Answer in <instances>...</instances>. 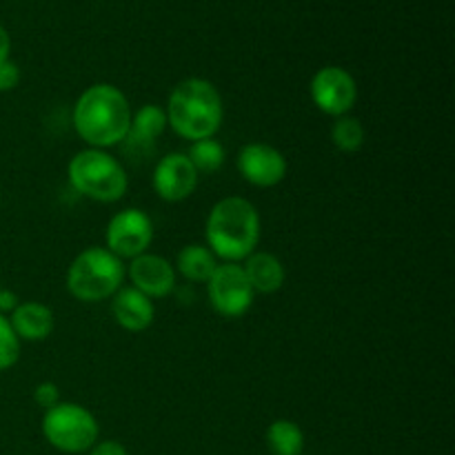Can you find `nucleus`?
<instances>
[{"label": "nucleus", "instance_id": "1", "mask_svg": "<svg viewBox=\"0 0 455 455\" xmlns=\"http://www.w3.org/2000/svg\"><path fill=\"white\" fill-rule=\"evenodd\" d=\"M133 109L116 84L98 83L84 89L71 111L76 133L92 149H109L124 142Z\"/></svg>", "mask_w": 455, "mask_h": 455}, {"label": "nucleus", "instance_id": "2", "mask_svg": "<svg viewBox=\"0 0 455 455\" xmlns=\"http://www.w3.org/2000/svg\"><path fill=\"white\" fill-rule=\"evenodd\" d=\"M260 213L243 196L218 200L204 222V238L222 262H243L260 243Z\"/></svg>", "mask_w": 455, "mask_h": 455}, {"label": "nucleus", "instance_id": "3", "mask_svg": "<svg viewBox=\"0 0 455 455\" xmlns=\"http://www.w3.org/2000/svg\"><path fill=\"white\" fill-rule=\"evenodd\" d=\"M167 123L185 140L213 138L225 118V105L216 84L204 78L180 80L167 98Z\"/></svg>", "mask_w": 455, "mask_h": 455}, {"label": "nucleus", "instance_id": "4", "mask_svg": "<svg viewBox=\"0 0 455 455\" xmlns=\"http://www.w3.org/2000/svg\"><path fill=\"white\" fill-rule=\"evenodd\" d=\"M127 267L107 247H89L67 269V291L80 302L109 300L123 287Z\"/></svg>", "mask_w": 455, "mask_h": 455}, {"label": "nucleus", "instance_id": "5", "mask_svg": "<svg viewBox=\"0 0 455 455\" xmlns=\"http://www.w3.org/2000/svg\"><path fill=\"white\" fill-rule=\"evenodd\" d=\"M69 182L83 198L93 203H118L129 189V176L123 163L105 149L78 151L69 160Z\"/></svg>", "mask_w": 455, "mask_h": 455}, {"label": "nucleus", "instance_id": "6", "mask_svg": "<svg viewBox=\"0 0 455 455\" xmlns=\"http://www.w3.org/2000/svg\"><path fill=\"white\" fill-rule=\"evenodd\" d=\"M43 435L53 449L62 453L89 451L98 443L96 416L87 407L76 403H58L43 416Z\"/></svg>", "mask_w": 455, "mask_h": 455}, {"label": "nucleus", "instance_id": "7", "mask_svg": "<svg viewBox=\"0 0 455 455\" xmlns=\"http://www.w3.org/2000/svg\"><path fill=\"white\" fill-rule=\"evenodd\" d=\"M207 296L213 311L222 318H243L256 300L240 262H220L207 283Z\"/></svg>", "mask_w": 455, "mask_h": 455}, {"label": "nucleus", "instance_id": "8", "mask_svg": "<svg viewBox=\"0 0 455 455\" xmlns=\"http://www.w3.org/2000/svg\"><path fill=\"white\" fill-rule=\"evenodd\" d=\"M105 243L120 260H133L149 251L154 243V222L142 209L129 207L111 216L105 231Z\"/></svg>", "mask_w": 455, "mask_h": 455}, {"label": "nucleus", "instance_id": "9", "mask_svg": "<svg viewBox=\"0 0 455 455\" xmlns=\"http://www.w3.org/2000/svg\"><path fill=\"white\" fill-rule=\"evenodd\" d=\"M309 93L314 105L323 114L340 118L354 109L355 100H358V84L349 71L329 65L315 71L309 84Z\"/></svg>", "mask_w": 455, "mask_h": 455}, {"label": "nucleus", "instance_id": "10", "mask_svg": "<svg viewBox=\"0 0 455 455\" xmlns=\"http://www.w3.org/2000/svg\"><path fill=\"white\" fill-rule=\"evenodd\" d=\"M235 167L249 185L269 189L287 178L289 164L280 149L267 142H247L235 156Z\"/></svg>", "mask_w": 455, "mask_h": 455}, {"label": "nucleus", "instance_id": "11", "mask_svg": "<svg viewBox=\"0 0 455 455\" xmlns=\"http://www.w3.org/2000/svg\"><path fill=\"white\" fill-rule=\"evenodd\" d=\"M198 172L185 151H172L156 163L151 185L164 203H182L198 187Z\"/></svg>", "mask_w": 455, "mask_h": 455}, {"label": "nucleus", "instance_id": "12", "mask_svg": "<svg viewBox=\"0 0 455 455\" xmlns=\"http://www.w3.org/2000/svg\"><path fill=\"white\" fill-rule=\"evenodd\" d=\"M127 275L132 280V287L151 300L167 298L176 287V269L167 258L158 253L147 251L129 260Z\"/></svg>", "mask_w": 455, "mask_h": 455}, {"label": "nucleus", "instance_id": "13", "mask_svg": "<svg viewBox=\"0 0 455 455\" xmlns=\"http://www.w3.org/2000/svg\"><path fill=\"white\" fill-rule=\"evenodd\" d=\"M111 314L118 327L124 331L140 333L154 324L156 307L151 298L140 293L133 287H120L118 293L111 298Z\"/></svg>", "mask_w": 455, "mask_h": 455}, {"label": "nucleus", "instance_id": "14", "mask_svg": "<svg viewBox=\"0 0 455 455\" xmlns=\"http://www.w3.org/2000/svg\"><path fill=\"white\" fill-rule=\"evenodd\" d=\"M7 318L20 342H43L53 331V311L43 302H18V307Z\"/></svg>", "mask_w": 455, "mask_h": 455}, {"label": "nucleus", "instance_id": "15", "mask_svg": "<svg viewBox=\"0 0 455 455\" xmlns=\"http://www.w3.org/2000/svg\"><path fill=\"white\" fill-rule=\"evenodd\" d=\"M244 275H247L251 289L262 296H271V293L280 291L287 280V271L284 265L280 262L278 256L269 251H253L251 256L244 258L243 265Z\"/></svg>", "mask_w": 455, "mask_h": 455}, {"label": "nucleus", "instance_id": "16", "mask_svg": "<svg viewBox=\"0 0 455 455\" xmlns=\"http://www.w3.org/2000/svg\"><path fill=\"white\" fill-rule=\"evenodd\" d=\"M167 114L164 107L158 105H142L140 109L133 111L132 124H129V133L124 140L133 142L136 147H149L167 132Z\"/></svg>", "mask_w": 455, "mask_h": 455}, {"label": "nucleus", "instance_id": "17", "mask_svg": "<svg viewBox=\"0 0 455 455\" xmlns=\"http://www.w3.org/2000/svg\"><path fill=\"white\" fill-rule=\"evenodd\" d=\"M218 265H220V262H218V258L213 256V251L207 244L194 243L180 249L173 269H176L182 278L189 280V283L207 284Z\"/></svg>", "mask_w": 455, "mask_h": 455}, {"label": "nucleus", "instance_id": "18", "mask_svg": "<svg viewBox=\"0 0 455 455\" xmlns=\"http://www.w3.org/2000/svg\"><path fill=\"white\" fill-rule=\"evenodd\" d=\"M267 447L271 455H302L305 449V434L293 420L280 418L267 429Z\"/></svg>", "mask_w": 455, "mask_h": 455}, {"label": "nucleus", "instance_id": "19", "mask_svg": "<svg viewBox=\"0 0 455 455\" xmlns=\"http://www.w3.org/2000/svg\"><path fill=\"white\" fill-rule=\"evenodd\" d=\"M364 140H367V132H364L363 123L355 116L347 114L336 118L331 127V142L338 151L342 154H355L364 147Z\"/></svg>", "mask_w": 455, "mask_h": 455}, {"label": "nucleus", "instance_id": "20", "mask_svg": "<svg viewBox=\"0 0 455 455\" xmlns=\"http://www.w3.org/2000/svg\"><path fill=\"white\" fill-rule=\"evenodd\" d=\"M187 158L191 160L194 169L200 173H216L225 164L227 151L216 138H204V140L191 142Z\"/></svg>", "mask_w": 455, "mask_h": 455}, {"label": "nucleus", "instance_id": "21", "mask_svg": "<svg viewBox=\"0 0 455 455\" xmlns=\"http://www.w3.org/2000/svg\"><path fill=\"white\" fill-rule=\"evenodd\" d=\"M20 358V338L13 331L7 315H0V371H7Z\"/></svg>", "mask_w": 455, "mask_h": 455}, {"label": "nucleus", "instance_id": "22", "mask_svg": "<svg viewBox=\"0 0 455 455\" xmlns=\"http://www.w3.org/2000/svg\"><path fill=\"white\" fill-rule=\"evenodd\" d=\"M34 403L38 404L40 409H44V411H47V409H52V407H56L58 403H62L60 389H58L56 382L44 380V382H40V385H36Z\"/></svg>", "mask_w": 455, "mask_h": 455}, {"label": "nucleus", "instance_id": "23", "mask_svg": "<svg viewBox=\"0 0 455 455\" xmlns=\"http://www.w3.org/2000/svg\"><path fill=\"white\" fill-rule=\"evenodd\" d=\"M18 83H20V69L16 62H0V92H12L18 87Z\"/></svg>", "mask_w": 455, "mask_h": 455}, {"label": "nucleus", "instance_id": "24", "mask_svg": "<svg viewBox=\"0 0 455 455\" xmlns=\"http://www.w3.org/2000/svg\"><path fill=\"white\" fill-rule=\"evenodd\" d=\"M89 455H129L127 449L116 440H105V443H96L89 449Z\"/></svg>", "mask_w": 455, "mask_h": 455}, {"label": "nucleus", "instance_id": "25", "mask_svg": "<svg viewBox=\"0 0 455 455\" xmlns=\"http://www.w3.org/2000/svg\"><path fill=\"white\" fill-rule=\"evenodd\" d=\"M18 296L9 289H0V315H9L18 307Z\"/></svg>", "mask_w": 455, "mask_h": 455}, {"label": "nucleus", "instance_id": "26", "mask_svg": "<svg viewBox=\"0 0 455 455\" xmlns=\"http://www.w3.org/2000/svg\"><path fill=\"white\" fill-rule=\"evenodd\" d=\"M9 53H12V38H9L7 29L0 25V62L9 60Z\"/></svg>", "mask_w": 455, "mask_h": 455}]
</instances>
